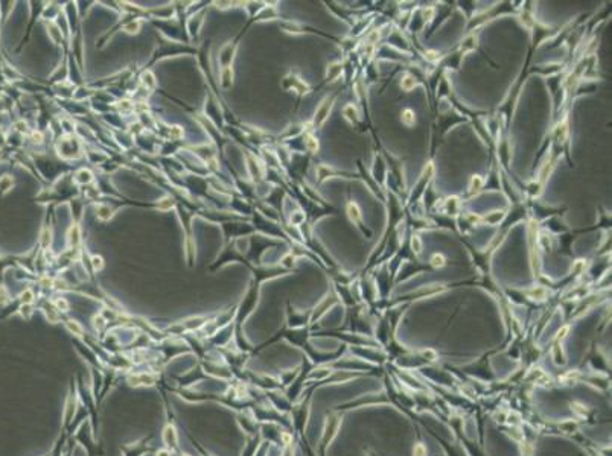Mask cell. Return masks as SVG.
I'll return each mask as SVG.
<instances>
[{
    "label": "cell",
    "mask_w": 612,
    "mask_h": 456,
    "mask_svg": "<svg viewBox=\"0 0 612 456\" xmlns=\"http://www.w3.org/2000/svg\"><path fill=\"white\" fill-rule=\"evenodd\" d=\"M332 107H334V98H326L323 101V104L320 105V108L317 110V113H315V122H314L315 127H322L325 124L326 119L329 117V113H331Z\"/></svg>",
    "instance_id": "obj_1"
},
{
    "label": "cell",
    "mask_w": 612,
    "mask_h": 456,
    "mask_svg": "<svg viewBox=\"0 0 612 456\" xmlns=\"http://www.w3.org/2000/svg\"><path fill=\"white\" fill-rule=\"evenodd\" d=\"M346 211H347V216H349V219H351L354 224H360L361 222V219H363V215H361V210H360V207H358V204L357 202H349L347 204V207H346Z\"/></svg>",
    "instance_id": "obj_2"
},
{
    "label": "cell",
    "mask_w": 612,
    "mask_h": 456,
    "mask_svg": "<svg viewBox=\"0 0 612 456\" xmlns=\"http://www.w3.org/2000/svg\"><path fill=\"white\" fill-rule=\"evenodd\" d=\"M567 136H568V122H567V119H564L562 122H559L558 127L555 128V139H556V142L562 143V142H565Z\"/></svg>",
    "instance_id": "obj_3"
},
{
    "label": "cell",
    "mask_w": 612,
    "mask_h": 456,
    "mask_svg": "<svg viewBox=\"0 0 612 456\" xmlns=\"http://www.w3.org/2000/svg\"><path fill=\"white\" fill-rule=\"evenodd\" d=\"M401 120L405 127H413L416 124V114L411 108H405L401 114Z\"/></svg>",
    "instance_id": "obj_4"
},
{
    "label": "cell",
    "mask_w": 612,
    "mask_h": 456,
    "mask_svg": "<svg viewBox=\"0 0 612 456\" xmlns=\"http://www.w3.org/2000/svg\"><path fill=\"white\" fill-rule=\"evenodd\" d=\"M344 116H346V119L349 120V122H352V124H358L360 122V116H358V111H357V108L352 105V104H349V105H346L344 107Z\"/></svg>",
    "instance_id": "obj_5"
},
{
    "label": "cell",
    "mask_w": 612,
    "mask_h": 456,
    "mask_svg": "<svg viewBox=\"0 0 612 456\" xmlns=\"http://www.w3.org/2000/svg\"><path fill=\"white\" fill-rule=\"evenodd\" d=\"M401 87H402L404 91H411V90L416 87V79H414V76L410 75V73L404 75V78H402V81H401Z\"/></svg>",
    "instance_id": "obj_6"
},
{
    "label": "cell",
    "mask_w": 612,
    "mask_h": 456,
    "mask_svg": "<svg viewBox=\"0 0 612 456\" xmlns=\"http://www.w3.org/2000/svg\"><path fill=\"white\" fill-rule=\"evenodd\" d=\"M341 72H343V64H341V63H334V64H331V66L328 67V79L335 81V79L341 75Z\"/></svg>",
    "instance_id": "obj_7"
},
{
    "label": "cell",
    "mask_w": 612,
    "mask_h": 456,
    "mask_svg": "<svg viewBox=\"0 0 612 456\" xmlns=\"http://www.w3.org/2000/svg\"><path fill=\"white\" fill-rule=\"evenodd\" d=\"M483 187V178L480 175H474L469 181V192L471 193H478Z\"/></svg>",
    "instance_id": "obj_8"
},
{
    "label": "cell",
    "mask_w": 612,
    "mask_h": 456,
    "mask_svg": "<svg viewBox=\"0 0 612 456\" xmlns=\"http://www.w3.org/2000/svg\"><path fill=\"white\" fill-rule=\"evenodd\" d=\"M553 357H555V362H556L558 365H564V363H565V356H564V351H562L559 342L555 345V350H553Z\"/></svg>",
    "instance_id": "obj_9"
},
{
    "label": "cell",
    "mask_w": 612,
    "mask_h": 456,
    "mask_svg": "<svg viewBox=\"0 0 612 456\" xmlns=\"http://www.w3.org/2000/svg\"><path fill=\"white\" fill-rule=\"evenodd\" d=\"M431 265L434 266V268H443L445 265H446V259H445V256L443 254H439V253H435L432 257H431Z\"/></svg>",
    "instance_id": "obj_10"
},
{
    "label": "cell",
    "mask_w": 612,
    "mask_h": 456,
    "mask_svg": "<svg viewBox=\"0 0 612 456\" xmlns=\"http://www.w3.org/2000/svg\"><path fill=\"white\" fill-rule=\"evenodd\" d=\"M503 218H504V211H493L492 216L486 218V222L487 224H498Z\"/></svg>",
    "instance_id": "obj_11"
},
{
    "label": "cell",
    "mask_w": 612,
    "mask_h": 456,
    "mask_svg": "<svg viewBox=\"0 0 612 456\" xmlns=\"http://www.w3.org/2000/svg\"><path fill=\"white\" fill-rule=\"evenodd\" d=\"M475 46H477V38L474 37V35H471L468 40H466L464 43H463V46H461V50H472V49H475Z\"/></svg>",
    "instance_id": "obj_12"
},
{
    "label": "cell",
    "mask_w": 612,
    "mask_h": 456,
    "mask_svg": "<svg viewBox=\"0 0 612 456\" xmlns=\"http://www.w3.org/2000/svg\"><path fill=\"white\" fill-rule=\"evenodd\" d=\"M458 208V199L457 198H448L446 199V211L448 213H455Z\"/></svg>",
    "instance_id": "obj_13"
},
{
    "label": "cell",
    "mask_w": 612,
    "mask_h": 456,
    "mask_svg": "<svg viewBox=\"0 0 612 456\" xmlns=\"http://www.w3.org/2000/svg\"><path fill=\"white\" fill-rule=\"evenodd\" d=\"M306 148H308L311 152H317L318 148H320L318 140H317L315 137H308V139H306Z\"/></svg>",
    "instance_id": "obj_14"
},
{
    "label": "cell",
    "mask_w": 612,
    "mask_h": 456,
    "mask_svg": "<svg viewBox=\"0 0 612 456\" xmlns=\"http://www.w3.org/2000/svg\"><path fill=\"white\" fill-rule=\"evenodd\" d=\"M411 248H413V251L416 254L422 253V242H420V239L417 236H413V239H411Z\"/></svg>",
    "instance_id": "obj_15"
},
{
    "label": "cell",
    "mask_w": 612,
    "mask_h": 456,
    "mask_svg": "<svg viewBox=\"0 0 612 456\" xmlns=\"http://www.w3.org/2000/svg\"><path fill=\"white\" fill-rule=\"evenodd\" d=\"M413 456H426V449L423 444H416L413 449Z\"/></svg>",
    "instance_id": "obj_16"
},
{
    "label": "cell",
    "mask_w": 612,
    "mask_h": 456,
    "mask_svg": "<svg viewBox=\"0 0 612 456\" xmlns=\"http://www.w3.org/2000/svg\"><path fill=\"white\" fill-rule=\"evenodd\" d=\"M533 300H542L544 297H545V289H542V288H538V289H535L533 292H530L529 294Z\"/></svg>",
    "instance_id": "obj_17"
},
{
    "label": "cell",
    "mask_w": 612,
    "mask_h": 456,
    "mask_svg": "<svg viewBox=\"0 0 612 456\" xmlns=\"http://www.w3.org/2000/svg\"><path fill=\"white\" fill-rule=\"evenodd\" d=\"M568 327H564L562 330H559V333H558V338H556V341L558 342H561V341H564L565 338H567V333H568Z\"/></svg>",
    "instance_id": "obj_18"
},
{
    "label": "cell",
    "mask_w": 612,
    "mask_h": 456,
    "mask_svg": "<svg viewBox=\"0 0 612 456\" xmlns=\"http://www.w3.org/2000/svg\"><path fill=\"white\" fill-rule=\"evenodd\" d=\"M426 59H428V61H435V59H439V53H437V52H432V50H429V52H426Z\"/></svg>",
    "instance_id": "obj_19"
},
{
    "label": "cell",
    "mask_w": 612,
    "mask_h": 456,
    "mask_svg": "<svg viewBox=\"0 0 612 456\" xmlns=\"http://www.w3.org/2000/svg\"><path fill=\"white\" fill-rule=\"evenodd\" d=\"M432 14H434V9H432V8H428V9L423 11V15L428 17V20H431V15H432Z\"/></svg>",
    "instance_id": "obj_20"
},
{
    "label": "cell",
    "mask_w": 612,
    "mask_h": 456,
    "mask_svg": "<svg viewBox=\"0 0 612 456\" xmlns=\"http://www.w3.org/2000/svg\"><path fill=\"white\" fill-rule=\"evenodd\" d=\"M283 440H285V443H286V444L289 443V437H288V435H283Z\"/></svg>",
    "instance_id": "obj_21"
}]
</instances>
